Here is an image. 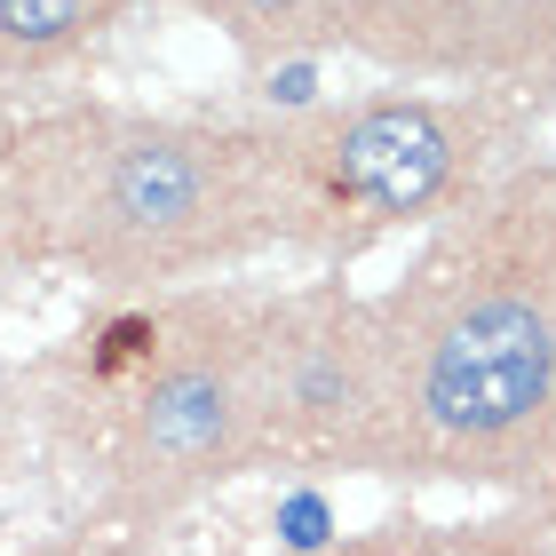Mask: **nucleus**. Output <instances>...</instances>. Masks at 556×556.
Listing matches in <instances>:
<instances>
[{
    "instance_id": "f257e3e1",
    "label": "nucleus",
    "mask_w": 556,
    "mask_h": 556,
    "mask_svg": "<svg viewBox=\"0 0 556 556\" xmlns=\"http://www.w3.org/2000/svg\"><path fill=\"white\" fill-rule=\"evenodd\" d=\"M548 390H556V334L517 294L469 302L438 334L421 374V406L453 438H501V429L533 421L548 406Z\"/></svg>"
},
{
    "instance_id": "f03ea898",
    "label": "nucleus",
    "mask_w": 556,
    "mask_h": 556,
    "mask_svg": "<svg viewBox=\"0 0 556 556\" xmlns=\"http://www.w3.org/2000/svg\"><path fill=\"white\" fill-rule=\"evenodd\" d=\"M445 175H453V143L421 104H374L334 143V184L350 199H374L382 215L429 207L445 191Z\"/></svg>"
},
{
    "instance_id": "7ed1b4c3",
    "label": "nucleus",
    "mask_w": 556,
    "mask_h": 556,
    "mask_svg": "<svg viewBox=\"0 0 556 556\" xmlns=\"http://www.w3.org/2000/svg\"><path fill=\"white\" fill-rule=\"evenodd\" d=\"M199 191H207V175L191 167V151L175 143H136L128 160L112 167V207L136 223V231H167V223H184L199 207Z\"/></svg>"
},
{
    "instance_id": "20e7f679",
    "label": "nucleus",
    "mask_w": 556,
    "mask_h": 556,
    "mask_svg": "<svg viewBox=\"0 0 556 556\" xmlns=\"http://www.w3.org/2000/svg\"><path fill=\"white\" fill-rule=\"evenodd\" d=\"M223 429H231V397H223L215 374H167V382L151 390V406H143V438H151V453H167V462L215 453Z\"/></svg>"
},
{
    "instance_id": "39448f33",
    "label": "nucleus",
    "mask_w": 556,
    "mask_h": 556,
    "mask_svg": "<svg viewBox=\"0 0 556 556\" xmlns=\"http://www.w3.org/2000/svg\"><path fill=\"white\" fill-rule=\"evenodd\" d=\"M88 24V0H0V33L24 40V48H48L64 33Z\"/></svg>"
},
{
    "instance_id": "423d86ee",
    "label": "nucleus",
    "mask_w": 556,
    "mask_h": 556,
    "mask_svg": "<svg viewBox=\"0 0 556 556\" xmlns=\"http://www.w3.org/2000/svg\"><path fill=\"white\" fill-rule=\"evenodd\" d=\"M278 533H287V548H318L334 533V517H326L318 493H294V501H278Z\"/></svg>"
},
{
    "instance_id": "0eeeda50",
    "label": "nucleus",
    "mask_w": 556,
    "mask_h": 556,
    "mask_svg": "<svg viewBox=\"0 0 556 556\" xmlns=\"http://www.w3.org/2000/svg\"><path fill=\"white\" fill-rule=\"evenodd\" d=\"M151 342H160V334H151V318H119L112 334H104V358H96V366L112 374V366H128V358H143Z\"/></svg>"
},
{
    "instance_id": "6e6552de",
    "label": "nucleus",
    "mask_w": 556,
    "mask_h": 556,
    "mask_svg": "<svg viewBox=\"0 0 556 556\" xmlns=\"http://www.w3.org/2000/svg\"><path fill=\"white\" fill-rule=\"evenodd\" d=\"M270 96H278V104H311V96H318V72H311V64H287V72L270 80Z\"/></svg>"
},
{
    "instance_id": "1a4fd4ad",
    "label": "nucleus",
    "mask_w": 556,
    "mask_h": 556,
    "mask_svg": "<svg viewBox=\"0 0 556 556\" xmlns=\"http://www.w3.org/2000/svg\"><path fill=\"white\" fill-rule=\"evenodd\" d=\"M247 9H263V16H270V9H294V0H247Z\"/></svg>"
}]
</instances>
